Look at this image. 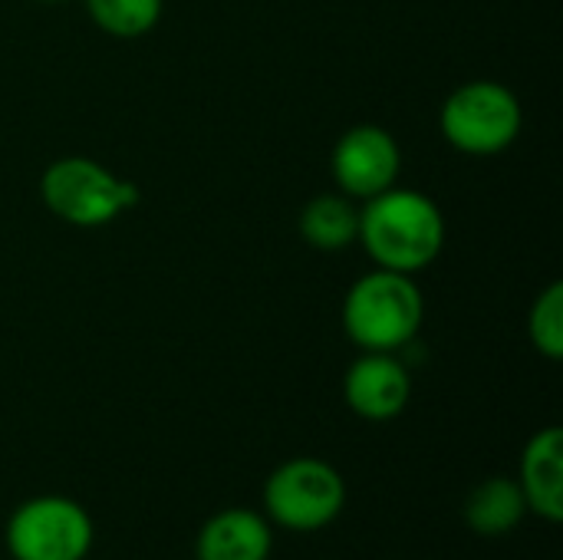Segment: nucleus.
Segmentation results:
<instances>
[{
    "label": "nucleus",
    "instance_id": "f257e3e1",
    "mask_svg": "<svg viewBox=\"0 0 563 560\" xmlns=\"http://www.w3.org/2000/svg\"><path fill=\"white\" fill-rule=\"evenodd\" d=\"M369 257L399 274L426 271L445 244V218L432 198L412 188H386L366 198L356 234Z\"/></svg>",
    "mask_w": 563,
    "mask_h": 560
},
{
    "label": "nucleus",
    "instance_id": "f03ea898",
    "mask_svg": "<svg viewBox=\"0 0 563 560\" xmlns=\"http://www.w3.org/2000/svg\"><path fill=\"white\" fill-rule=\"evenodd\" d=\"M422 310L426 304L412 274L379 267L350 287L343 300V327L366 353H393L416 340Z\"/></svg>",
    "mask_w": 563,
    "mask_h": 560
},
{
    "label": "nucleus",
    "instance_id": "7ed1b4c3",
    "mask_svg": "<svg viewBox=\"0 0 563 560\" xmlns=\"http://www.w3.org/2000/svg\"><path fill=\"white\" fill-rule=\"evenodd\" d=\"M46 208L76 228H99L115 221L125 208L139 205V188L115 178L92 158H59L43 172L40 182Z\"/></svg>",
    "mask_w": 563,
    "mask_h": 560
},
{
    "label": "nucleus",
    "instance_id": "20e7f679",
    "mask_svg": "<svg viewBox=\"0 0 563 560\" xmlns=\"http://www.w3.org/2000/svg\"><path fill=\"white\" fill-rule=\"evenodd\" d=\"M521 132L518 96L492 79L459 86L442 106V135L468 155H495Z\"/></svg>",
    "mask_w": 563,
    "mask_h": 560
},
{
    "label": "nucleus",
    "instance_id": "39448f33",
    "mask_svg": "<svg viewBox=\"0 0 563 560\" xmlns=\"http://www.w3.org/2000/svg\"><path fill=\"white\" fill-rule=\"evenodd\" d=\"M346 488L333 465L290 459L264 485V508L287 531H320L343 512Z\"/></svg>",
    "mask_w": 563,
    "mask_h": 560
},
{
    "label": "nucleus",
    "instance_id": "423d86ee",
    "mask_svg": "<svg viewBox=\"0 0 563 560\" xmlns=\"http://www.w3.org/2000/svg\"><path fill=\"white\" fill-rule=\"evenodd\" d=\"M89 548L92 518L59 495L30 498L7 525V551L13 560H82Z\"/></svg>",
    "mask_w": 563,
    "mask_h": 560
},
{
    "label": "nucleus",
    "instance_id": "0eeeda50",
    "mask_svg": "<svg viewBox=\"0 0 563 560\" xmlns=\"http://www.w3.org/2000/svg\"><path fill=\"white\" fill-rule=\"evenodd\" d=\"M399 145L379 125H353L333 149V178L346 198H376L399 178Z\"/></svg>",
    "mask_w": 563,
    "mask_h": 560
},
{
    "label": "nucleus",
    "instance_id": "6e6552de",
    "mask_svg": "<svg viewBox=\"0 0 563 560\" xmlns=\"http://www.w3.org/2000/svg\"><path fill=\"white\" fill-rule=\"evenodd\" d=\"M409 396H412L409 366L399 363L393 353H363L343 376L346 406L369 422L396 419L406 409Z\"/></svg>",
    "mask_w": 563,
    "mask_h": 560
},
{
    "label": "nucleus",
    "instance_id": "1a4fd4ad",
    "mask_svg": "<svg viewBox=\"0 0 563 560\" xmlns=\"http://www.w3.org/2000/svg\"><path fill=\"white\" fill-rule=\"evenodd\" d=\"M521 492L538 518L563 521V432L558 426L541 429L521 455Z\"/></svg>",
    "mask_w": 563,
    "mask_h": 560
},
{
    "label": "nucleus",
    "instance_id": "9d476101",
    "mask_svg": "<svg viewBox=\"0 0 563 560\" xmlns=\"http://www.w3.org/2000/svg\"><path fill=\"white\" fill-rule=\"evenodd\" d=\"M271 558V525L267 518L231 508L205 521L198 535V560H267Z\"/></svg>",
    "mask_w": 563,
    "mask_h": 560
},
{
    "label": "nucleus",
    "instance_id": "9b49d317",
    "mask_svg": "<svg viewBox=\"0 0 563 560\" xmlns=\"http://www.w3.org/2000/svg\"><path fill=\"white\" fill-rule=\"evenodd\" d=\"M300 234L317 251H343L360 234V211L346 195H317L300 211Z\"/></svg>",
    "mask_w": 563,
    "mask_h": 560
},
{
    "label": "nucleus",
    "instance_id": "f8f14e48",
    "mask_svg": "<svg viewBox=\"0 0 563 560\" xmlns=\"http://www.w3.org/2000/svg\"><path fill=\"white\" fill-rule=\"evenodd\" d=\"M525 512H528L525 492L511 479L482 482L468 495V505H465V518H468L472 531H478V535H505L521 525Z\"/></svg>",
    "mask_w": 563,
    "mask_h": 560
},
{
    "label": "nucleus",
    "instance_id": "ddd939ff",
    "mask_svg": "<svg viewBox=\"0 0 563 560\" xmlns=\"http://www.w3.org/2000/svg\"><path fill=\"white\" fill-rule=\"evenodd\" d=\"M86 10L102 33L132 40L158 23L162 0H86Z\"/></svg>",
    "mask_w": 563,
    "mask_h": 560
},
{
    "label": "nucleus",
    "instance_id": "4468645a",
    "mask_svg": "<svg viewBox=\"0 0 563 560\" xmlns=\"http://www.w3.org/2000/svg\"><path fill=\"white\" fill-rule=\"evenodd\" d=\"M528 333L538 353L548 360L563 356V284H551L531 307L528 317Z\"/></svg>",
    "mask_w": 563,
    "mask_h": 560
},
{
    "label": "nucleus",
    "instance_id": "2eb2a0df",
    "mask_svg": "<svg viewBox=\"0 0 563 560\" xmlns=\"http://www.w3.org/2000/svg\"><path fill=\"white\" fill-rule=\"evenodd\" d=\"M43 3H56V0H43Z\"/></svg>",
    "mask_w": 563,
    "mask_h": 560
}]
</instances>
